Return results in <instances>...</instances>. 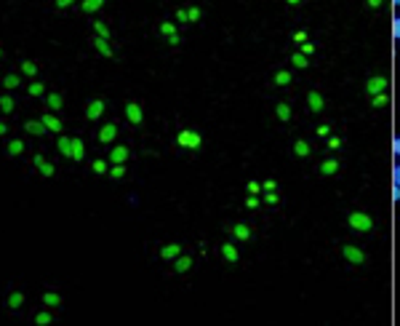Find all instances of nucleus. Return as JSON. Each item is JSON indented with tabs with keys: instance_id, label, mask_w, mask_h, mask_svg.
<instances>
[{
	"instance_id": "a19ab883",
	"label": "nucleus",
	"mask_w": 400,
	"mask_h": 326,
	"mask_svg": "<svg viewBox=\"0 0 400 326\" xmlns=\"http://www.w3.org/2000/svg\"><path fill=\"white\" fill-rule=\"evenodd\" d=\"M326 147H328V150H339V147H342V139H339V136H328V139H326Z\"/></svg>"
},
{
	"instance_id": "79ce46f5",
	"label": "nucleus",
	"mask_w": 400,
	"mask_h": 326,
	"mask_svg": "<svg viewBox=\"0 0 400 326\" xmlns=\"http://www.w3.org/2000/svg\"><path fill=\"white\" fill-rule=\"evenodd\" d=\"M261 201H264V204H270V206H278L280 204L278 193H264V198H261Z\"/></svg>"
},
{
	"instance_id": "f257e3e1",
	"label": "nucleus",
	"mask_w": 400,
	"mask_h": 326,
	"mask_svg": "<svg viewBox=\"0 0 400 326\" xmlns=\"http://www.w3.org/2000/svg\"><path fill=\"white\" fill-rule=\"evenodd\" d=\"M347 225L355 233H371L373 230V219H371V214H365V211H350L347 214Z\"/></svg>"
},
{
	"instance_id": "09e8293b",
	"label": "nucleus",
	"mask_w": 400,
	"mask_h": 326,
	"mask_svg": "<svg viewBox=\"0 0 400 326\" xmlns=\"http://www.w3.org/2000/svg\"><path fill=\"white\" fill-rule=\"evenodd\" d=\"M365 5H368L371 11H379V8L384 5V0H365Z\"/></svg>"
},
{
	"instance_id": "58836bf2",
	"label": "nucleus",
	"mask_w": 400,
	"mask_h": 326,
	"mask_svg": "<svg viewBox=\"0 0 400 326\" xmlns=\"http://www.w3.org/2000/svg\"><path fill=\"white\" fill-rule=\"evenodd\" d=\"M160 35H166V38L176 35V24H171V22H163V24H160Z\"/></svg>"
},
{
	"instance_id": "1a4fd4ad",
	"label": "nucleus",
	"mask_w": 400,
	"mask_h": 326,
	"mask_svg": "<svg viewBox=\"0 0 400 326\" xmlns=\"http://www.w3.org/2000/svg\"><path fill=\"white\" fill-rule=\"evenodd\" d=\"M336 171H339V161H336V158L320 161V166H318V174H320V177H333Z\"/></svg>"
},
{
	"instance_id": "5701e85b",
	"label": "nucleus",
	"mask_w": 400,
	"mask_h": 326,
	"mask_svg": "<svg viewBox=\"0 0 400 326\" xmlns=\"http://www.w3.org/2000/svg\"><path fill=\"white\" fill-rule=\"evenodd\" d=\"M56 147H59V153H62L64 158H72V139L70 136H59Z\"/></svg>"
},
{
	"instance_id": "cd10ccee",
	"label": "nucleus",
	"mask_w": 400,
	"mask_h": 326,
	"mask_svg": "<svg viewBox=\"0 0 400 326\" xmlns=\"http://www.w3.org/2000/svg\"><path fill=\"white\" fill-rule=\"evenodd\" d=\"M43 305H48V308H59V305H62V297H59L56 291H45V294H43Z\"/></svg>"
},
{
	"instance_id": "a211bd4d",
	"label": "nucleus",
	"mask_w": 400,
	"mask_h": 326,
	"mask_svg": "<svg viewBox=\"0 0 400 326\" xmlns=\"http://www.w3.org/2000/svg\"><path fill=\"white\" fill-rule=\"evenodd\" d=\"M291 81H293L291 70H278V73L272 75V83H275V86H280V88H283V86H288Z\"/></svg>"
},
{
	"instance_id": "052dcab7",
	"label": "nucleus",
	"mask_w": 400,
	"mask_h": 326,
	"mask_svg": "<svg viewBox=\"0 0 400 326\" xmlns=\"http://www.w3.org/2000/svg\"><path fill=\"white\" fill-rule=\"evenodd\" d=\"M288 5H301V0H286Z\"/></svg>"
},
{
	"instance_id": "c03bdc74",
	"label": "nucleus",
	"mask_w": 400,
	"mask_h": 326,
	"mask_svg": "<svg viewBox=\"0 0 400 326\" xmlns=\"http://www.w3.org/2000/svg\"><path fill=\"white\" fill-rule=\"evenodd\" d=\"M261 190H264V193H275V190H278V182H275V179H267L264 185H261Z\"/></svg>"
},
{
	"instance_id": "3c124183",
	"label": "nucleus",
	"mask_w": 400,
	"mask_h": 326,
	"mask_svg": "<svg viewBox=\"0 0 400 326\" xmlns=\"http://www.w3.org/2000/svg\"><path fill=\"white\" fill-rule=\"evenodd\" d=\"M328 134H331V126H328V123L318 126V136H326V139H328Z\"/></svg>"
},
{
	"instance_id": "7ed1b4c3",
	"label": "nucleus",
	"mask_w": 400,
	"mask_h": 326,
	"mask_svg": "<svg viewBox=\"0 0 400 326\" xmlns=\"http://www.w3.org/2000/svg\"><path fill=\"white\" fill-rule=\"evenodd\" d=\"M387 86H390V81H387L384 75H371L368 81H365L363 91H365L368 96H376V94H384V91H387Z\"/></svg>"
},
{
	"instance_id": "bf43d9fd",
	"label": "nucleus",
	"mask_w": 400,
	"mask_h": 326,
	"mask_svg": "<svg viewBox=\"0 0 400 326\" xmlns=\"http://www.w3.org/2000/svg\"><path fill=\"white\" fill-rule=\"evenodd\" d=\"M5 131H8V126H5V123H3V121H0V136H3Z\"/></svg>"
},
{
	"instance_id": "e2e57ef3",
	"label": "nucleus",
	"mask_w": 400,
	"mask_h": 326,
	"mask_svg": "<svg viewBox=\"0 0 400 326\" xmlns=\"http://www.w3.org/2000/svg\"><path fill=\"white\" fill-rule=\"evenodd\" d=\"M0 56H3V48H0Z\"/></svg>"
},
{
	"instance_id": "864d4df0",
	"label": "nucleus",
	"mask_w": 400,
	"mask_h": 326,
	"mask_svg": "<svg viewBox=\"0 0 400 326\" xmlns=\"http://www.w3.org/2000/svg\"><path fill=\"white\" fill-rule=\"evenodd\" d=\"M176 22H182V24L189 22V19H187V8H179V11H176Z\"/></svg>"
},
{
	"instance_id": "603ef678",
	"label": "nucleus",
	"mask_w": 400,
	"mask_h": 326,
	"mask_svg": "<svg viewBox=\"0 0 400 326\" xmlns=\"http://www.w3.org/2000/svg\"><path fill=\"white\" fill-rule=\"evenodd\" d=\"M392 185H398V187H400V163H398L395 168H392Z\"/></svg>"
},
{
	"instance_id": "bb28decb",
	"label": "nucleus",
	"mask_w": 400,
	"mask_h": 326,
	"mask_svg": "<svg viewBox=\"0 0 400 326\" xmlns=\"http://www.w3.org/2000/svg\"><path fill=\"white\" fill-rule=\"evenodd\" d=\"M86 158V147L80 139H72V161H83Z\"/></svg>"
},
{
	"instance_id": "c9c22d12",
	"label": "nucleus",
	"mask_w": 400,
	"mask_h": 326,
	"mask_svg": "<svg viewBox=\"0 0 400 326\" xmlns=\"http://www.w3.org/2000/svg\"><path fill=\"white\" fill-rule=\"evenodd\" d=\"M94 30H96V35H99V38H104V41L109 38V27L104 22H94Z\"/></svg>"
},
{
	"instance_id": "b1692460",
	"label": "nucleus",
	"mask_w": 400,
	"mask_h": 326,
	"mask_svg": "<svg viewBox=\"0 0 400 326\" xmlns=\"http://www.w3.org/2000/svg\"><path fill=\"white\" fill-rule=\"evenodd\" d=\"M102 5H104V0H83V3H80V11H83V14H96Z\"/></svg>"
},
{
	"instance_id": "a18cd8bd",
	"label": "nucleus",
	"mask_w": 400,
	"mask_h": 326,
	"mask_svg": "<svg viewBox=\"0 0 400 326\" xmlns=\"http://www.w3.org/2000/svg\"><path fill=\"white\" fill-rule=\"evenodd\" d=\"M259 204H261V201L256 198V195H248V198H246V208H259Z\"/></svg>"
},
{
	"instance_id": "37998d69",
	"label": "nucleus",
	"mask_w": 400,
	"mask_h": 326,
	"mask_svg": "<svg viewBox=\"0 0 400 326\" xmlns=\"http://www.w3.org/2000/svg\"><path fill=\"white\" fill-rule=\"evenodd\" d=\"M187 19H189V22H198V19H200V8H198V5L187 8Z\"/></svg>"
},
{
	"instance_id": "680f3d73",
	"label": "nucleus",
	"mask_w": 400,
	"mask_h": 326,
	"mask_svg": "<svg viewBox=\"0 0 400 326\" xmlns=\"http://www.w3.org/2000/svg\"><path fill=\"white\" fill-rule=\"evenodd\" d=\"M392 5H400V0H392Z\"/></svg>"
},
{
	"instance_id": "f704fd0d",
	"label": "nucleus",
	"mask_w": 400,
	"mask_h": 326,
	"mask_svg": "<svg viewBox=\"0 0 400 326\" xmlns=\"http://www.w3.org/2000/svg\"><path fill=\"white\" fill-rule=\"evenodd\" d=\"M30 96H43L45 94V86H43V83L40 81H35V83H30Z\"/></svg>"
},
{
	"instance_id": "de8ad7c7",
	"label": "nucleus",
	"mask_w": 400,
	"mask_h": 326,
	"mask_svg": "<svg viewBox=\"0 0 400 326\" xmlns=\"http://www.w3.org/2000/svg\"><path fill=\"white\" fill-rule=\"evenodd\" d=\"M301 54H304V56H312V54H315V43H301Z\"/></svg>"
},
{
	"instance_id": "4d7b16f0",
	"label": "nucleus",
	"mask_w": 400,
	"mask_h": 326,
	"mask_svg": "<svg viewBox=\"0 0 400 326\" xmlns=\"http://www.w3.org/2000/svg\"><path fill=\"white\" fill-rule=\"evenodd\" d=\"M179 43H182L179 32H176V35H171V38H168V45H179Z\"/></svg>"
},
{
	"instance_id": "9b49d317",
	"label": "nucleus",
	"mask_w": 400,
	"mask_h": 326,
	"mask_svg": "<svg viewBox=\"0 0 400 326\" xmlns=\"http://www.w3.org/2000/svg\"><path fill=\"white\" fill-rule=\"evenodd\" d=\"M115 136H117V126L115 123H104L99 131V142L102 145H109V142H115Z\"/></svg>"
},
{
	"instance_id": "4c0bfd02",
	"label": "nucleus",
	"mask_w": 400,
	"mask_h": 326,
	"mask_svg": "<svg viewBox=\"0 0 400 326\" xmlns=\"http://www.w3.org/2000/svg\"><path fill=\"white\" fill-rule=\"evenodd\" d=\"M51 321H54V318H51V313H45V310L35 316V324H37V326H48Z\"/></svg>"
},
{
	"instance_id": "dca6fc26",
	"label": "nucleus",
	"mask_w": 400,
	"mask_h": 326,
	"mask_svg": "<svg viewBox=\"0 0 400 326\" xmlns=\"http://www.w3.org/2000/svg\"><path fill=\"white\" fill-rule=\"evenodd\" d=\"M35 166H37V171H40L43 177H54V171H56L54 163H48L43 155H35Z\"/></svg>"
},
{
	"instance_id": "6e6552de",
	"label": "nucleus",
	"mask_w": 400,
	"mask_h": 326,
	"mask_svg": "<svg viewBox=\"0 0 400 326\" xmlns=\"http://www.w3.org/2000/svg\"><path fill=\"white\" fill-rule=\"evenodd\" d=\"M229 236L238 238V241H251L254 238V230L248 227L246 222H235L232 227H229Z\"/></svg>"
},
{
	"instance_id": "412c9836",
	"label": "nucleus",
	"mask_w": 400,
	"mask_h": 326,
	"mask_svg": "<svg viewBox=\"0 0 400 326\" xmlns=\"http://www.w3.org/2000/svg\"><path fill=\"white\" fill-rule=\"evenodd\" d=\"M179 254H182V244H168V246H163V249H160L163 259H176Z\"/></svg>"
},
{
	"instance_id": "4468645a",
	"label": "nucleus",
	"mask_w": 400,
	"mask_h": 326,
	"mask_svg": "<svg viewBox=\"0 0 400 326\" xmlns=\"http://www.w3.org/2000/svg\"><path fill=\"white\" fill-rule=\"evenodd\" d=\"M40 121H43V126L48 128V131H54V134H62V121H59L54 113H45Z\"/></svg>"
},
{
	"instance_id": "423d86ee",
	"label": "nucleus",
	"mask_w": 400,
	"mask_h": 326,
	"mask_svg": "<svg viewBox=\"0 0 400 326\" xmlns=\"http://www.w3.org/2000/svg\"><path fill=\"white\" fill-rule=\"evenodd\" d=\"M307 107H310V113H323L326 110V99H323V94L320 91H307Z\"/></svg>"
},
{
	"instance_id": "f8f14e48",
	"label": "nucleus",
	"mask_w": 400,
	"mask_h": 326,
	"mask_svg": "<svg viewBox=\"0 0 400 326\" xmlns=\"http://www.w3.org/2000/svg\"><path fill=\"white\" fill-rule=\"evenodd\" d=\"M221 257L227 259L229 265H238V259H240V254H238V249H235V244H221Z\"/></svg>"
},
{
	"instance_id": "49530a36",
	"label": "nucleus",
	"mask_w": 400,
	"mask_h": 326,
	"mask_svg": "<svg viewBox=\"0 0 400 326\" xmlns=\"http://www.w3.org/2000/svg\"><path fill=\"white\" fill-rule=\"evenodd\" d=\"M246 190H248V195H256V193H261V185H259V182H248Z\"/></svg>"
},
{
	"instance_id": "8fccbe9b",
	"label": "nucleus",
	"mask_w": 400,
	"mask_h": 326,
	"mask_svg": "<svg viewBox=\"0 0 400 326\" xmlns=\"http://www.w3.org/2000/svg\"><path fill=\"white\" fill-rule=\"evenodd\" d=\"M293 43H307V32H304V30L293 32Z\"/></svg>"
},
{
	"instance_id": "5fc2aeb1",
	"label": "nucleus",
	"mask_w": 400,
	"mask_h": 326,
	"mask_svg": "<svg viewBox=\"0 0 400 326\" xmlns=\"http://www.w3.org/2000/svg\"><path fill=\"white\" fill-rule=\"evenodd\" d=\"M392 204H400V187L392 185Z\"/></svg>"
},
{
	"instance_id": "ddd939ff",
	"label": "nucleus",
	"mask_w": 400,
	"mask_h": 326,
	"mask_svg": "<svg viewBox=\"0 0 400 326\" xmlns=\"http://www.w3.org/2000/svg\"><path fill=\"white\" fill-rule=\"evenodd\" d=\"M128 155H131V153H128L126 145H115L112 153H109V163H126Z\"/></svg>"
},
{
	"instance_id": "9d476101",
	"label": "nucleus",
	"mask_w": 400,
	"mask_h": 326,
	"mask_svg": "<svg viewBox=\"0 0 400 326\" xmlns=\"http://www.w3.org/2000/svg\"><path fill=\"white\" fill-rule=\"evenodd\" d=\"M275 118H278L280 123H288L293 118V110H291V104L288 102H278L275 104Z\"/></svg>"
},
{
	"instance_id": "f03ea898",
	"label": "nucleus",
	"mask_w": 400,
	"mask_h": 326,
	"mask_svg": "<svg viewBox=\"0 0 400 326\" xmlns=\"http://www.w3.org/2000/svg\"><path fill=\"white\" fill-rule=\"evenodd\" d=\"M176 145L184 147V150H200L203 136H200L198 131H192V128H184V131L176 134Z\"/></svg>"
},
{
	"instance_id": "a878e982",
	"label": "nucleus",
	"mask_w": 400,
	"mask_h": 326,
	"mask_svg": "<svg viewBox=\"0 0 400 326\" xmlns=\"http://www.w3.org/2000/svg\"><path fill=\"white\" fill-rule=\"evenodd\" d=\"M0 110H3L5 115H8V113H14V110H16L14 96H11V94H3V96H0Z\"/></svg>"
},
{
	"instance_id": "473e14b6",
	"label": "nucleus",
	"mask_w": 400,
	"mask_h": 326,
	"mask_svg": "<svg viewBox=\"0 0 400 326\" xmlns=\"http://www.w3.org/2000/svg\"><path fill=\"white\" fill-rule=\"evenodd\" d=\"M24 153V142L22 139H11L8 142V155H22Z\"/></svg>"
},
{
	"instance_id": "0eeeda50",
	"label": "nucleus",
	"mask_w": 400,
	"mask_h": 326,
	"mask_svg": "<svg viewBox=\"0 0 400 326\" xmlns=\"http://www.w3.org/2000/svg\"><path fill=\"white\" fill-rule=\"evenodd\" d=\"M104 110H107V102L104 99H91L88 107H86V118L88 121H99L104 115Z\"/></svg>"
},
{
	"instance_id": "f3484780",
	"label": "nucleus",
	"mask_w": 400,
	"mask_h": 326,
	"mask_svg": "<svg viewBox=\"0 0 400 326\" xmlns=\"http://www.w3.org/2000/svg\"><path fill=\"white\" fill-rule=\"evenodd\" d=\"M24 131L32 134V136H43L48 128L43 126V121H27V123H24Z\"/></svg>"
},
{
	"instance_id": "c756f323",
	"label": "nucleus",
	"mask_w": 400,
	"mask_h": 326,
	"mask_svg": "<svg viewBox=\"0 0 400 326\" xmlns=\"http://www.w3.org/2000/svg\"><path fill=\"white\" fill-rule=\"evenodd\" d=\"M387 104H390V96H387V91L384 94H376V96H371V107H387Z\"/></svg>"
},
{
	"instance_id": "393cba45",
	"label": "nucleus",
	"mask_w": 400,
	"mask_h": 326,
	"mask_svg": "<svg viewBox=\"0 0 400 326\" xmlns=\"http://www.w3.org/2000/svg\"><path fill=\"white\" fill-rule=\"evenodd\" d=\"M291 64H293L296 70H307V67H310V59H307L301 51H293V54H291Z\"/></svg>"
},
{
	"instance_id": "39448f33",
	"label": "nucleus",
	"mask_w": 400,
	"mask_h": 326,
	"mask_svg": "<svg viewBox=\"0 0 400 326\" xmlns=\"http://www.w3.org/2000/svg\"><path fill=\"white\" fill-rule=\"evenodd\" d=\"M126 118L131 126H142L144 123V110L139 107V102H126Z\"/></svg>"
},
{
	"instance_id": "aec40b11",
	"label": "nucleus",
	"mask_w": 400,
	"mask_h": 326,
	"mask_svg": "<svg viewBox=\"0 0 400 326\" xmlns=\"http://www.w3.org/2000/svg\"><path fill=\"white\" fill-rule=\"evenodd\" d=\"M189 267H192V257H184V254H179V257L174 259V273H187Z\"/></svg>"
},
{
	"instance_id": "ea45409f",
	"label": "nucleus",
	"mask_w": 400,
	"mask_h": 326,
	"mask_svg": "<svg viewBox=\"0 0 400 326\" xmlns=\"http://www.w3.org/2000/svg\"><path fill=\"white\" fill-rule=\"evenodd\" d=\"M392 38H395V43H400V16L392 19Z\"/></svg>"
},
{
	"instance_id": "6e6d98bb",
	"label": "nucleus",
	"mask_w": 400,
	"mask_h": 326,
	"mask_svg": "<svg viewBox=\"0 0 400 326\" xmlns=\"http://www.w3.org/2000/svg\"><path fill=\"white\" fill-rule=\"evenodd\" d=\"M392 153H395L398 158H400V136H395V139H392Z\"/></svg>"
},
{
	"instance_id": "e433bc0d",
	"label": "nucleus",
	"mask_w": 400,
	"mask_h": 326,
	"mask_svg": "<svg viewBox=\"0 0 400 326\" xmlns=\"http://www.w3.org/2000/svg\"><path fill=\"white\" fill-rule=\"evenodd\" d=\"M91 168H94V174H107L109 171V168H107V161H94V163H91Z\"/></svg>"
},
{
	"instance_id": "c85d7f7f",
	"label": "nucleus",
	"mask_w": 400,
	"mask_h": 326,
	"mask_svg": "<svg viewBox=\"0 0 400 326\" xmlns=\"http://www.w3.org/2000/svg\"><path fill=\"white\" fill-rule=\"evenodd\" d=\"M22 305H24V294L22 291H11L8 294V308L16 310V308H22Z\"/></svg>"
},
{
	"instance_id": "13d9d810",
	"label": "nucleus",
	"mask_w": 400,
	"mask_h": 326,
	"mask_svg": "<svg viewBox=\"0 0 400 326\" xmlns=\"http://www.w3.org/2000/svg\"><path fill=\"white\" fill-rule=\"evenodd\" d=\"M72 3H75V0H56V8H67Z\"/></svg>"
},
{
	"instance_id": "6ab92c4d",
	"label": "nucleus",
	"mask_w": 400,
	"mask_h": 326,
	"mask_svg": "<svg viewBox=\"0 0 400 326\" xmlns=\"http://www.w3.org/2000/svg\"><path fill=\"white\" fill-rule=\"evenodd\" d=\"M45 104H48L51 113H59L64 107V99H62V94H45Z\"/></svg>"
},
{
	"instance_id": "7c9ffc66",
	"label": "nucleus",
	"mask_w": 400,
	"mask_h": 326,
	"mask_svg": "<svg viewBox=\"0 0 400 326\" xmlns=\"http://www.w3.org/2000/svg\"><path fill=\"white\" fill-rule=\"evenodd\" d=\"M19 83H22V81H19V75H16V73H11V75H5V78H3V86L8 88V91L19 88Z\"/></svg>"
},
{
	"instance_id": "2eb2a0df",
	"label": "nucleus",
	"mask_w": 400,
	"mask_h": 326,
	"mask_svg": "<svg viewBox=\"0 0 400 326\" xmlns=\"http://www.w3.org/2000/svg\"><path fill=\"white\" fill-rule=\"evenodd\" d=\"M94 48H96V51H99V54L104 56V59H112V56H115V51H112V48H109V43H107V41H104V38H99V35H96V38H94Z\"/></svg>"
},
{
	"instance_id": "4be33fe9",
	"label": "nucleus",
	"mask_w": 400,
	"mask_h": 326,
	"mask_svg": "<svg viewBox=\"0 0 400 326\" xmlns=\"http://www.w3.org/2000/svg\"><path fill=\"white\" fill-rule=\"evenodd\" d=\"M310 153H312V150H310V145H307L304 139L293 142V155H296V158H310Z\"/></svg>"
},
{
	"instance_id": "20e7f679",
	"label": "nucleus",
	"mask_w": 400,
	"mask_h": 326,
	"mask_svg": "<svg viewBox=\"0 0 400 326\" xmlns=\"http://www.w3.org/2000/svg\"><path fill=\"white\" fill-rule=\"evenodd\" d=\"M342 257L350 265H365V251L358 249V246H352V244H342Z\"/></svg>"
},
{
	"instance_id": "2f4dec72",
	"label": "nucleus",
	"mask_w": 400,
	"mask_h": 326,
	"mask_svg": "<svg viewBox=\"0 0 400 326\" xmlns=\"http://www.w3.org/2000/svg\"><path fill=\"white\" fill-rule=\"evenodd\" d=\"M22 73L27 75V78H35V75H37V64L30 62V59H24V62H22Z\"/></svg>"
},
{
	"instance_id": "72a5a7b5",
	"label": "nucleus",
	"mask_w": 400,
	"mask_h": 326,
	"mask_svg": "<svg viewBox=\"0 0 400 326\" xmlns=\"http://www.w3.org/2000/svg\"><path fill=\"white\" fill-rule=\"evenodd\" d=\"M109 177H112V179H123V177H126V166H123V163H115V166L109 168Z\"/></svg>"
}]
</instances>
